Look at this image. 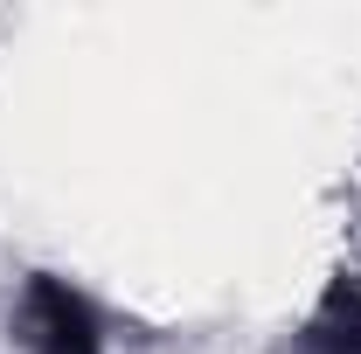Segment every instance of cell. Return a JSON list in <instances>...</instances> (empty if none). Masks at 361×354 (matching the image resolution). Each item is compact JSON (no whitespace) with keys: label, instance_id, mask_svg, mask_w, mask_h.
I'll list each match as a JSON object with an SVG mask.
<instances>
[{"label":"cell","instance_id":"1","mask_svg":"<svg viewBox=\"0 0 361 354\" xmlns=\"http://www.w3.org/2000/svg\"><path fill=\"white\" fill-rule=\"evenodd\" d=\"M14 334L28 354H104V319L84 292L56 271H35L21 285V306H14Z\"/></svg>","mask_w":361,"mask_h":354},{"label":"cell","instance_id":"2","mask_svg":"<svg viewBox=\"0 0 361 354\" xmlns=\"http://www.w3.org/2000/svg\"><path fill=\"white\" fill-rule=\"evenodd\" d=\"M292 354H361V271H341L319 292V306L299 326Z\"/></svg>","mask_w":361,"mask_h":354}]
</instances>
